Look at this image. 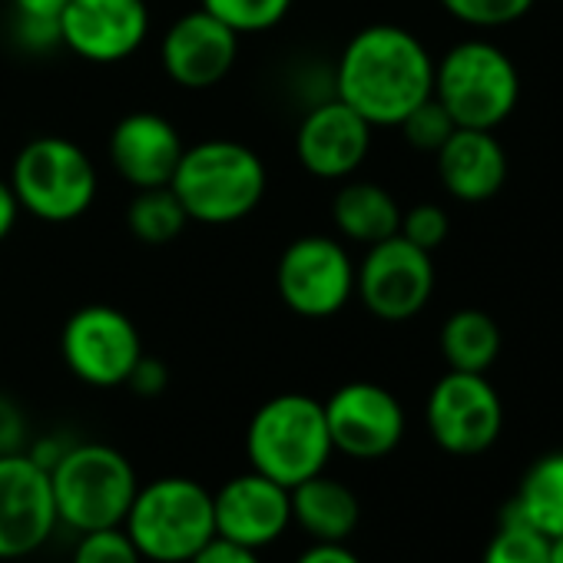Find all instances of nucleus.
I'll return each instance as SVG.
<instances>
[{"instance_id": "27", "label": "nucleus", "mask_w": 563, "mask_h": 563, "mask_svg": "<svg viewBox=\"0 0 563 563\" xmlns=\"http://www.w3.org/2000/svg\"><path fill=\"white\" fill-rule=\"evenodd\" d=\"M438 4L454 21H461L467 27L490 31V27H507V24L527 18L537 0H438Z\"/></svg>"}, {"instance_id": "13", "label": "nucleus", "mask_w": 563, "mask_h": 563, "mask_svg": "<svg viewBox=\"0 0 563 563\" xmlns=\"http://www.w3.org/2000/svg\"><path fill=\"white\" fill-rule=\"evenodd\" d=\"M322 405L332 448L355 461H378L405 438L401 401L375 382H349Z\"/></svg>"}, {"instance_id": "35", "label": "nucleus", "mask_w": 563, "mask_h": 563, "mask_svg": "<svg viewBox=\"0 0 563 563\" xmlns=\"http://www.w3.org/2000/svg\"><path fill=\"white\" fill-rule=\"evenodd\" d=\"M296 563H362L345 543H322L316 540V547L302 550Z\"/></svg>"}, {"instance_id": "2", "label": "nucleus", "mask_w": 563, "mask_h": 563, "mask_svg": "<svg viewBox=\"0 0 563 563\" xmlns=\"http://www.w3.org/2000/svg\"><path fill=\"white\" fill-rule=\"evenodd\" d=\"M169 189L189 222L232 225L258 209L268 189L262 156L239 140H202L183 150Z\"/></svg>"}, {"instance_id": "6", "label": "nucleus", "mask_w": 563, "mask_h": 563, "mask_svg": "<svg viewBox=\"0 0 563 563\" xmlns=\"http://www.w3.org/2000/svg\"><path fill=\"white\" fill-rule=\"evenodd\" d=\"M123 530L153 563H189L216 537L212 490L192 477H159L136 490Z\"/></svg>"}, {"instance_id": "29", "label": "nucleus", "mask_w": 563, "mask_h": 563, "mask_svg": "<svg viewBox=\"0 0 563 563\" xmlns=\"http://www.w3.org/2000/svg\"><path fill=\"white\" fill-rule=\"evenodd\" d=\"M74 563H143V553L123 527H103L80 533Z\"/></svg>"}, {"instance_id": "28", "label": "nucleus", "mask_w": 563, "mask_h": 563, "mask_svg": "<svg viewBox=\"0 0 563 563\" xmlns=\"http://www.w3.org/2000/svg\"><path fill=\"white\" fill-rule=\"evenodd\" d=\"M398 130L405 133L408 146H415L421 153H438L448 143V136L457 130V123L448 117V110L434 97H428L398 123Z\"/></svg>"}, {"instance_id": "7", "label": "nucleus", "mask_w": 563, "mask_h": 563, "mask_svg": "<svg viewBox=\"0 0 563 563\" xmlns=\"http://www.w3.org/2000/svg\"><path fill=\"white\" fill-rule=\"evenodd\" d=\"M8 183L24 212L60 225L87 216L100 179L84 146L67 136H37L18 153Z\"/></svg>"}, {"instance_id": "32", "label": "nucleus", "mask_w": 563, "mask_h": 563, "mask_svg": "<svg viewBox=\"0 0 563 563\" xmlns=\"http://www.w3.org/2000/svg\"><path fill=\"white\" fill-rule=\"evenodd\" d=\"M27 444V421L14 398L0 395V454H18Z\"/></svg>"}, {"instance_id": "4", "label": "nucleus", "mask_w": 563, "mask_h": 563, "mask_svg": "<svg viewBox=\"0 0 563 563\" xmlns=\"http://www.w3.org/2000/svg\"><path fill=\"white\" fill-rule=\"evenodd\" d=\"M47 474L57 520L77 533L123 527L140 490L136 467L126 461V454L100 441L70 444Z\"/></svg>"}, {"instance_id": "10", "label": "nucleus", "mask_w": 563, "mask_h": 563, "mask_svg": "<svg viewBox=\"0 0 563 563\" xmlns=\"http://www.w3.org/2000/svg\"><path fill=\"white\" fill-rule=\"evenodd\" d=\"M424 421L441 451L474 457L497 444L504 431V401L487 375L448 368L428 395Z\"/></svg>"}, {"instance_id": "24", "label": "nucleus", "mask_w": 563, "mask_h": 563, "mask_svg": "<svg viewBox=\"0 0 563 563\" xmlns=\"http://www.w3.org/2000/svg\"><path fill=\"white\" fill-rule=\"evenodd\" d=\"M186 222H189V216L169 186L136 189L133 202L126 206V229L143 245H169L173 239L183 235Z\"/></svg>"}, {"instance_id": "16", "label": "nucleus", "mask_w": 563, "mask_h": 563, "mask_svg": "<svg viewBox=\"0 0 563 563\" xmlns=\"http://www.w3.org/2000/svg\"><path fill=\"white\" fill-rule=\"evenodd\" d=\"M372 123L339 97L309 107L296 133V153L316 179H349L362 169L372 150Z\"/></svg>"}, {"instance_id": "22", "label": "nucleus", "mask_w": 563, "mask_h": 563, "mask_svg": "<svg viewBox=\"0 0 563 563\" xmlns=\"http://www.w3.org/2000/svg\"><path fill=\"white\" fill-rule=\"evenodd\" d=\"M441 355L451 372H474L487 375V368L500 355V329L494 316L481 309H457L441 325Z\"/></svg>"}, {"instance_id": "3", "label": "nucleus", "mask_w": 563, "mask_h": 563, "mask_svg": "<svg viewBox=\"0 0 563 563\" xmlns=\"http://www.w3.org/2000/svg\"><path fill=\"white\" fill-rule=\"evenodd\" d=\"M245 454L252 471L289 490L322 474L335 454L325 405L299 391L268 398L245 428Z\"/></svg>"}, {"instance_id": "34", "label": "nucleus", "mask_w": 563, "mask_h": 563, "mask_svg": "<svg viewBox=\"0 0 563 563\" xmlns=\"http://www.w3.org/2000/svg\"><path fill=\"white\" fill-rule=\"evenodd\" d=\"M18 21H34V24H60V14L70 0H11Z\"/></svg>"}, {"instance_id": "19", "label": "nucleus", "mask_w": 563, "mask_h": 563, "mask_svg": "<svg viewBox=\"0 0 563 563\" xmlns=\"http://www.w3.org/2000/svg\"><path fill=\"white\" fill-rule=\"evenodd\" d=\"M434 156L438 179L457 202H487L507 183V153L494 130L457 126Z\"/></svg>"}, {"instance_id": "15", "label": "nucleus", "mask_w": 563, "mask_h": 563, "mask_svg": "<svg viewBox=\"0 0 563 563\" xmlns=\"http://www.w3.org/2000/svg\"><path fill=\"white\" fill-rule=\"evenodd\" d=\"M235 57L239 34L202 8L173 21L159 51L166 77L183 90H212L232 74Z\"/></svg>"}, {"instance_id": "11", "label": "nucleus", "mask_w": 563, "mask_h": 563, "mask_svg": "<svg viewBox=\"0 0 563 563\" xmlns=\"http://www.w3.org/2000/svg\"><path fill=\"white\" fill-rule=\"evenodd\" d=\"M60 355L84 385L120 388L143 358V339L126 312L113 306H84L60 332Z\"/></svg>"}, {"instance_id": "37", "label": "nucleus", "mask_w": 563, "mask_h": 563, "mask_svg": "<svg viewBox=\"0 0 563 563\" xmlns=\"http://www.w3.org/2000/svg\"><path fill=\"white\" fill-rule=\"evenodd\" d=\"M550 563H563V537L550 540Z\"/></svg>"}, {"instance_id": "1", "label": "nucleus", "mask_w": 563, "mask_h": 563, "mask_svg": "<svg viewBox=\"0 0 563 563\" xmlns=\"http://www.w3.org/2000/svg\"><path fill=\"white\" fill-rule=\"evenodd\" d=\"M332 90L372 126H398L434 93V57L408 27L372 24L342 47Z\"/></svg>"}, {"instance_id": "36", "label": "nucleus", "mask_w": 563, "mask_h": 563, "mask_svg": "<svg viewBox=\"0 0 563 563\" xmlns=\"http://www.w3.org/2000/svg\"><path fill=\"white\" fill-rule=\"evenodd\" d=\"M18 216H21V202H18V196H14L11 183H8V179H0V242H4V239L14 232Z\"/></svg>"}, {"instance_id": "17", "label": "nucleus", "mask_w": 563, "mask_h": 563, "mask_svg": "<svg viewBox=\"0 0 563 563\" xmlns=\"http://www.w3.org/2000/svg\"><path fill=\"white\" fill-rule=\"evenodd\" d=\"M212 514L219 537L262 550L289 530L292 497L289 487L268 481L258 471H245L212 494Z\"/></svg>"}, {"instance_id": "23", "label": "nucleus", "mask_w": 563, "mask_h": 563, "mask_svg": "<svg viewBox=\"0 0 563 563\" xmlns=\"http://www.w3.org/2000/svg\"><path fill=\"white\" fill-rule=\"evenodd\" d=\"M510 507L543 537H563V451L543 454L527 467Z\"/></svg>"}, {"instance_id": "9", "label": "nucleus", "mask_w": 563, "mask_h": 563, "mask_svg": "<svg viewBox=\"0 0 563 563\" xmlns=\"http://www.w3.org/2000/svg\"><path fill=\"white\" fill-rule=\"evenodd\" d=\"M355 296L382 322H408L424 312L434 296V258L405 235L368 245L355 265Z\"/></svg>"}, {"instance_id": "25", "label": "nucleus", "mask_w": 563, "mask_h": 563, "mask_svg": "<svg viewBox=\"0 0 563 563\" xmlns=\"http://www.w3.org/2000/svg\"><path fill=\"white\" fill-rule=\"evenodd\" d=\"M481 563H550V537L533 530L510 504L500 514Z\"/></svg>"}, {"instance_id": "21", "label": "nucleus", "mask_w": 563, "mask_h": 563, "mask_svg": "<svg viewBox=\"0 0 563 563\" xmlns=\"http://www.w3.org/2000/svg\"><path fill=\"white\" fill-rule=\"evenodd\" d=\"M332 219H335V229L342 232V239L375 245L388 235H398L401 206L395 202V196L385 186L355 179L335 192Z\"/></svg>"}, {"instance_id": "31", "label": "nucleus", "mask_w": 563, "mask_h": 563, "mask_svg": "<svg viewBox=\"0 0 563 563\" xmlns=\"http://www.w3.org/2000/svg\"><path fill=\"white\" fill-rule=\"evenodd\" d=\"M166 385H169L166 365H163L159 358H150V355L143 352V358L133 365V372H130V378H126V388H130L133 395H140V398H156V395L166 391Z\"/></svg>"}, {"instance_id": "20", "label": "nucleus", "mask_w": 563, "mask_h": 563, "mask_svg": "<svg viewBox=\"0 0 563 563\" xmlns=\"http://www.w3.org/2000/svg\"><path fill=\"white\" fill-rule=\"evenodd\" d=\"M292 497V520L322 543H345L362 520V504L355 497V490L335 477H329L325 471L296 484L289 490Z\"/></svg>"}, {"instance_id": "30", "label": "nucleus", "mask_w": 563, "mask_h": 563, "mask_svg": "<svg viewBox=\"0 0 563 563\" xmlns=\"http://www.w3.org/2000/svg\"><path fill=\"white\" fill-rule=\"evenodd\" d=\"M398 235H405L411 245H418L424 252H434V249H441L448 242L451 219H448V212L438 202H418V206L401 212Z\"/></svg>"}, {"instance_id": "8", "label": "nucleus", "mask_w": 563, "mask_h": 563, "mask_svg": "<svg viewBox=\"0 0 563 563\" xmlns=\"http://www.w3.org/2000/svg\"><path fill=\"white\" fill-rule=\"evenodd\" d=\"M275 289L289 312L332 319L355 299V258L332 235H299L278 255Z\"/></svg>"}, {"instance_id": "14", "label": "nucleus", "mask_w": 563, "mask_h": 563, "mask_svg": "<svg viewBox=\"0 0 563 563\" xmlns=\"http://www.w3.org/2000/svg\"><path fill=\"white\" fill-rule=\"evenodd\" d=\"M146 37V0H70L60 14V44L87 64L130 60Z\"/></svg>"}, {"instance_id": "26", "label": "nucleus", "mask_w": 563, "mask_h": 563, "mask_svg": "<svg viewBox=\"0 0 563 563\" xmlns=\"http://www.w3.org/2000/svg\"><path fill=\"white\" fill-rule=\"evenodd\" d=\"M296 0H199V8L216 14L222 24H229L239 37L242 34H262L275 24L286 21Z\"/></svg>"}, {"instance_id": "5", "label": "nucleus", "mask_w": 563, "mask_h": 563, "mask_svg": "<svg viewBox=\"0 0 563 563\" xmlns=\"http://www.w3.org/2000/svg\"><path fill=\"white\" fill-rule=\"evenodd\" d=\"M431 97L457 126L497 130L517 110L520 70L494 41L467 37L454 44L441 60H434Z\"/></svg>"}, {"instance_id": "18", "label": "nucleus", "mask_w": 563, "mask_h": 563, "mask_svg": "<svg viewBox=\"0 0 563 563\" xmlns=\"http://www.w3.org/2000/svg\"><path fill=\"white\" fill-rule=\"evenodd\" d=\"M107 150L123 183H130L133 189H156L169 186L186 146L179 130L166 117L136 110L113 126Z\"/></svg>"}, {"instance_id": "33", "label": "nucleus", "mask_w": 563, "mask_h": 563, "mask_svg": "<svg viewBox=\"0 0 563 563\" xmlns=\"http://www.w3.org/2000/svg\"><path fill=\"white\" fill-rule=\"evenodd\" d=\"M189 563H262V560H258V550L242 547V543L225 540V537L216 533L206 547L196 550V556Z\"/></svg>"}, {"instance_id": "12", "label": "nucleus", "mask_w": 563, "mask_h": 563, "mask_svg": "<svg viewBox=\"0 0 563 563\" xmlns=\"http://www.w3.org/2000/svg\"><path fill=\"white\" fill-rule=\"evenodd\" d=\"M57 523L51 474L27 451L0 454V560L37 553Z\"/></svg>"}]
</instances>
